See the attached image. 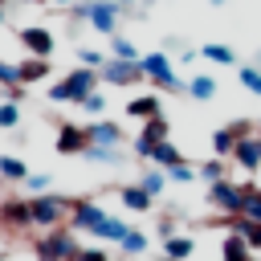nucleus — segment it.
Here are the masks:
<instances>
[{
	"instance_id": "f257e3e1",
	"label": "nucleus",
	"mask_w": 261,
	"mask_h": 261,
	"mask_svg": "<svg viewBox=\"0 0 261 261\" xmlns=\"http://www.w3.org/2000/svg\"><path fill=\"white\" fill-rule=\"evenodd\" d=\"M98 77H102L98 69L82 65V69H73L69 77H61V82H53V86H49V102H86V98L94 94Z\"/></svg>"
},
{
	"instance_id": "f03ea898",
	"label": "nucleus",
	"mask_w": 261,
	"mask_h": 261,
	"mask_svg": "<svg viewBox=\"0 0 261 261\" xmlns=\"http://www.w3.org/2000/svg\"><path fill=\"white\" fill-rule=\"evenodd\" d=\"M69 208H73V200H65V196H29L33 228H57Z\"/></svg>"
},
{
	"instance_id": "7ed1b4c3",
	"label": "nucleus",
	"mask_w": 261,
	"mask_h": 261,
	"mask_svg": "<svg viewBox=\"0 0 261 261\" xmlns=\"http://www.w3.org/2000/svg\"><path fill=\"white\" fill-rule=\"evenodd\" d=\"M139 65H143V77H151L159 90H188V82L171 69L167 53H143V57H139Z\"/></svg>"
},
{
	"instance_id": "20e7f679",
	"label": "nucleus",
	"mask_w": 261,
	"mask_h": 261,
	"mask_svg": "<svg viewBox=\"0 0 261 261\" xmlns=\"http://www.w3.org/2000/svg\"><path fill=\"white\" fill-rule=\"evenodd\" d=\"M37 257L41 261H77V241L69 228H53L49 237L37 241Z\"/></svg>"
},
{
	"instance_id": "39448f33",
	"label": "nucleus",
	"mask_w": 261,
	"mask_h": 261,
	"mask_svg": "<svg viewBox=\"0 0 261 261\" xmlns=\"http://www.w3.org/2000/svg\"><path fill=\"white\" fill-rule=\"evenodd\" d=\"M208 204H212L216 212H224V216H245V196H241V188L228 184V179L208 184Z\"/></svg>"
},
{
	"instance_id": "423d86ee",
	"label": "nucleus",
	"mask_w": 261,
	"mask_h": 261,
	"mask_svg": "<svg viewBox=\"0 0 261 261\" xmlns=\"http://www.w3.org/2000/svg\"><path fill=\"white\" fill-rule=\"evenodd\" d=\"M77 16H82V20H90L98 33L114 37V24H118V4H114V0H86V4L77 8Z\"/></svg>"
},
{
	"instance_id": "0eeeda50",
	"label": "nucleus",
	"mask_w": 261,
	"mask_h": 261,
	"mask_svg": "<svg viewBox=\"0 0 261 261\" xmlns=\"http://www.w3.org/2000/svg\"><path fill=\"white\" fill-rule=\"evenodd\" d=\"M167 135H171V126H167V118L163 114H155V118H147L143 122V130H139V139H135V151L147 159L159 143H167Z\"/></svg>"
},
{
	"instance_id": "6e6552de",
	"label": "nucleus",
	"mask_w": 261,
	"mask_h": 261,
	"mask_svg": "<svg viewBox=\"0 0 261 261\" xmlns=\"http://www.w3.org/2000/svg\"><path fill=\"white\" fill-rule=\"evenodd\" d=\"M98 73H102V82H110V86H135V82L143 77V65H139V61H118V57H110V65H102Z\"/></svg>"
},
{
	"instance_id": "1a4fd4ad",
	"label": "nucleus",
	"mask_w": 261,
	"mask_h": 261,
	"mask_svg": "<svg viewBox=\"0 0 261 261\" xmlns=\"http://www.w3.org/2000/svg\"><path fill=\"white\" fill-rule=\"evenodd\" d=\"M86 147H90L86 126H77V122H61L57 126V151L61 155H86Z\"/></svg>"
},
{
	"instance_id": "9d476101",
	"label": "nucleus",
	"mask_w": 261,
	"mask_h": 261,
	"mask_svg": "<svg viewBox=\"0 0 261 261\" xmlns=\"http://www.w3.org/2000/svg\"><path fill=\"white\" fill-rule=\"evenodd\" d=\"M102 220H106V212H102L94 200H73V208H69V224H73V228H82V232H98Z\"/></svg>"
},
{
	"instance_id": "9b49d317",
	"label": "nucleus",
	"mask_w": 261,
	"mask_h": 261,
	"mask_svg": "<svg viewBox=\"0 0 261 261\" xmlns=\"http://www.w3.org/2000/svg\"><path fill=\"white\" fill-rule=\"evenodd\" d=\"M249 135H253L249 122H228V126H220V130L212 135V151H216V155H232V147H237L241 139H249Z\"/></svg>"
},
{
	"instance_id": "f8f14e48",
	"label": "nucleus",
	"mask_w": 261,
	"mask_h": 261,
	"mask_svg": "<svg viewBox=\"0 0 261 261\" xmlns=\"http://www.w3.org/2000/svg\"><path fill=\"white\" fill-rule=\"evenodd\" d=\"M0 224L4 228H33V212H29V200H4L0 204Z\"/></svg>"
},
{
	"instance_id": "ddd939ff",
	"label": "nucleus",
	"mask_w": 261,
	"mask_h": 261,
	"mask_svg": "<svg viewBox=\"0 0 261 261\" xmlns=\"http://www.w3.org/2000/svg\"><path fill=\"white\" fill-rule=\"evenodd\" d=\"M20 45L29 49V57H53V33L41 29V24L24 29V33H20Z\"/></svg>"
},
{
	"instance_id": "4468645a",
	"label": "nucleus",
	"mask_w": 261,
	"mask_h": 261,
	"mask_svg": "<svg viewBox=\"0 0 261 261\" xmlns=\"http://www.w3.org/2000/svg\"><path fill=\"white\" fill-rule=\"evenodd\" d=\"M232 163L237 167H245V171H257L261 167V143L249 135V139H241L237 147H232Z\"/></svg>"
},
{
	"instance_id": "2eb2a0df",
	"label": "nucleus",
	"mask_w": 261,
	"mask_h": 261,
	"mask_svg": "<svg viewBox=\"0 0 261 261\" xmlns=\"http://www.w3.org/2000/svg\"><path fill=\"white\" fill-rule=\"evenodd\" d=\"M86 135H90L94 147H118V143H122V126H118V122H106V118L94 122V126H86Z\"/></svg>"
},
{
	"instance_id": "dca6fc26",
	"label": "nucleus",
	"mask_w": 261,
	"mask_h": 261,
	"mask_svg": "<svg viewBox=\"0 0 261 261\" xmlns=\"http://www.w3.org/2000/svg\"><path fill=\"white\" fill-rule=\"evenodd\" d=\"M16 73H20V86H29V82H41V77L49 73V57H24V61L16 65Z\"/></svg>"
},
{
	"instance_id": "f3484780",
	"label": "nucleus",
	"mask_w": 261,
	"mask_h": 261,
	"mask_svg": "<svg viewBox=\"0 0 261 261\" xmlns=\"http://www.w3.org/2000/svg\"><path fill=\"white\" fill-rule=\"evenodd\" d=\"M126 114H130V118H139V122H147V118H155V114H159V98H155V94L130 98V102H126Z\"/></svg>"
},
{
	"instance_id": "a211bd4d",
	"label": "nucleus",
	"mask_w": 261,
	"mask_h": 261,
	"mask_svg": "<svg viewBox=\"0 0 261 261\" xmlns=\"http://www.w3.org/2000/svg\"><path fill=\"white\" fill-rule=\"evenodd\" d=\"M237 237H245V245L249 249H261V224L257 220H245V216H232V224H228Z\"/></svg>"
},
{
	"instance_id": "6ab92c4d",
	"label": "nucleus",
	"mask_w": 261,
	"mask_h": 261,
	"mask_svg": "<svg viewBox=\"0 0 261 261\" xmlns=\"http://www.w3.org/2000/svg\"><path fill=\"white\" fill-rule=\"evenodd\" d=\"M33 171H29V163L24 159H16V155H0V179H29Z\"/></svg>"
},
{
	"instance_id": "aec40b11",
	"label": "nucleus",
	"mask_w": 261,
	"mask_h": 261,
	"mask_svg": "<svg viewBox=\"0 0 261 261\" xmlns=\"http://www.w3.org/2000/svg\"><path fill=\"white\" fill-rule=\"evenodd\" d=\"M241 196H245V220L261 224V188L257 184H241Z\"/></svg>"
},
{
	"instance_id": "412c9836",
	"label": "nucleus",
	"mask_w": 261,
	"mask_h": 261,
	"mask_svg": "<svg viewBox=\"0 0 261 261\" xmlns=\"http://www.w3.org/2000/svg\"><path fill=\"white\" fill-rule=\"evenodd\" d=\"M118 196H122V204H126L130 212H147V208H151V200H155V196H147L139 184H135V188H122Z\"/></svg>"
},
{
	"instance_id": "4be33fe9",
	"label": "nucleus",
	"mask_w": 261,
	"mask_h": 261,
	"mask_svg": "<svg viewBox=\"0 0 261 261\" xmlns=\"http://www.w3.org/2000/svg\"><path fill=\"white\" fill-rule=\"evenodd\" d=\"M126 232H130V224H126V220H114V216H106V220L98 224V232H94V237H102V241H114V245H118Z\"/></svg>"
},
{
	"instance_id": "5701e85b",
	"label": "nucleus",
	"mask_w": 261,
	"mask_h": 261,
	"mask_svg": "<svg viewBox=\"0 0 261 261\" xmlns=\"http://www.w3.org/2000/svg\"><path fill=\"white\" fill-rule=\"evenodd\" d=\"M118 249H122V257H139V253H147V232H143V228H130V232L118 241Z\"/></svg>"
},
{
	"instance_id": "b1692460",
	"label": "nucleus",
	"mask_w": 261,
	"mask_h": 261,
	"mask_svg": "<svg viewBox=\"0 0 261 261\" xmlns=\"http://www.w3.org/2000/svg\"><path fill=\"white\" fill-rule=\"evenodd\" d=\"M220 257H224V261H249V245H245V237L228 232V237H224V249H220Z\"/></svg>"
},
{
	"instance_id": "393cba45",
	"label": "nucleus",
	"mask_w": 261,
	"mask_h": 261,
	"mask_svg": "<svg viewBox=\"0 0 261 261\" xmlns=\"http://www.w3.org/2000/svg\"><path fill=\"white\" fill-rule=\"evenodd\" d=\"M188 94H192V98H200V102H208V98H216V77H208V73H200V77H192V82H188Z\"/></svg>"
},
{
	"instance_id": "a878e982",
	"label": "nucleus",
	"mask_w": 261,
	"mask_h": 261,
	"mask_svg": "<svg viewBox=\"0 0 261 261\" xmlns=\"http://www.w3.org/2000/svg\"><path fill=\"white\" fill-rule=\"evenodd\" d=\"M147 159H151V163H159L163 171H167V167H175V163H184V155H179V151H175L171 143H159V147H155V151H151Z\"/></svg>"
},
{
	"instance_id": "bb28decb",
	"label": "nucleus",
	"mask_w": 261,
	"mask_h": 261,
	"mask_svg": "<svg viewBox=\"0 0 261 261\" xmlns=\"http://www.w3.org/2000/svg\"><path fill=\"white\" fill-rule=\"evenodd\" d=\"M163 249H167L163 257L184 261V257H192V249H196V245H192V237H167V241H163Z\"/></svg>"
},
{
	"instance_id": "cd10ccee",
	"label": "nucleus",
	"mask_w": 261,
	"mask_h": 261,
	"mask_svg": "<svg viewBox=\"0 0 261 261\" xmlns=\"http://www.w3.org/2000/svg\"><path fill=\"white\" fill-rule=\"evenodd\" d=\"M163 184H167V171H159V167H147V171H143V179H139V188H143L147 196H159V192H163Z\"/></svg>"
},
{
	"instance_id": "c85d7f7f",
	"label": "nucleus",
	"mask_w": 261,
	"mask_h": 261,
	"mask_svg": "<svg viewBox=\"0 0 261 261\" xmlns=\"http://www.w3.org/2000/svg\"><path fill=\"white\" fill-rule=\"evenodd\" d=\"M110 49H114V57H118V61H139V57H143V53L135 49V41H126V37H118V33L110 37Z\"/></svg>"
},
{
	"instance_id": "c756f323",
	"label": "nucleus",
	"mask_w": 261,
	"mask_h": 261,
	"mask_svg": "<svg viewBox=\"0 0 261 261\" xmlns=\"http://www.w3.org/2000/svg\"><path fill=\"white\" fill-rule=\"evenodd\" d=\"M200 53H204V57H208V61H216V65H232V61H237V57H232V49H228V45H204V49H200Z\"/></svg>"
},
{
	"instance_id": "7c9ffc66",
	"label": "nucleus",
	"mask_w": 261,
	"mask_h": 261,
	"mask_svg": "<svg viewBox=\"0 0 261 261\" xmlns=\"http://www.w3.org/2000/svg\"><path fill=\"white\" fill-rule=\"evenodd\" d=\"M16 122H20V106H16L12 98H8V102H0V130H12Z\"/></svg>"
},
{
	"instance_id": "2f4dec72",
	"label": "nucleus",
	"mask_w": 261,
	"mask_h": 261,
	"mask_svg": "<svg viewBox=\"0 0 261 261\" xmlns=\"http://www.w3.org/2000/svg\"><path fill=\"white\" fill-rule=\"evenodd\" d=\"M237 77H241V86H245V90L261 94V69H253V65H241V69H237Z\"/></svg>"
},
{
	"instance_id": "473e14b6",
	"label": "nucleus",
	"mask_w": 261,
	"mask_h": 261,
	"mask_svg": "<svg viewBox=\"0 0 261 261\" xmlns=\"http://www.w3.org/2000/svg\"><path fill=\"white\" fill-rule=\"evenodd\" d=\"M196 175H200V179H208V184H216V179H224V163L208 159V163H200V167H196Z\"/></svg>"
},
{
	"instance_id": "72a5a7b5",
	"label": "nucleus",
	"mask_w": 261,
	"mask_h": 261,
	"mask_svg": "<svg viewBox=\"0 0 261 261\" xmlns=\"http://www.w3.org/2000/svg\"><path fill=\"white\" fill-rule=\"evenodd\" d=\"M86 159H98V163H110V159H118V147H86Z\"/></svg>"
},
{
	"instance_id": "f704fd0d",
	"label": "nucleus",
	"mask_w": 261,
	"mask_h": 261,
	"mask_svg": "<svg viewBox=\"0 0 261 261\" xmlns=\"http://www.w3.org/2000/svg\"><path fill=\"white\" fill-rule=\"evenodd\" d=\"M167 179H175V184H192V179H196V167L175 163V167H167Z\"/></svg>"
},
{
	"instance_id": "c9c22d12",
	"label": "nucleus",
	"mask_w": 261,
	"mask_h": 261,
	"mask_svg": "<svg viewBox=\"0 0 261 261\" xmlns=\"http://www.w3.org/2000/svg\"><path fill=\"white\" fill-rule=\"evenodd\" d=\"M0 86H8V90H16V86H20V73H16V65L0 61Z\"/></svg>"
},
{
	"instance_id": "e433bc0d",
	"label": "nucleus",
	"mask_w": 261,
	"mask_h": 261,
	"mask_svg": "<svg viewBox=\"0 0 261 261\" xmlns=\"http://www.w3.org/2000/svg\"><path fill=\"white\" fill-rule=\"evenodd\" d=\"M82 110H86V114H102V110H106V98H102V94L94 90V94H90V98L82 102Z\"/></svg>"
},
{
	"instance_id": "4c0bfd02",
	"label": "nucleus",
	"mask_w": 261,
	"mask_h": 261,
	"mask_svg": "<svg viewBox=\"0 0 261 261\" xmlns=\"http://www.w3.org/2000/svg\"><path fill=\"white\" fill-rule=\"evenodd\" d=\"M24 184H29V192H45V188H49V175H41V171H33V175H29Z\"/></svg>"
},
{
	"instance_id": "58836bf2",
	"label": "nucleus",
	"mask_w": 261,
	"mask_h": 261,
	"mask_svg": "<svg viewBox=\"0 0 261 261\" xmlns=\"http://www.w3.org/2000/svg\"><path fill=\"white\" fill-rule=\"evenodd\" d=\"M77 261H110L102 249H77Z\"/></svg>"
},
{
	"instance_id": "ea45409f",
	"label": "nucleus",
	"mask_w": 261,
	"mask_h": 261,
	"mask_svg": "<svg viewBox=\"0 0 261 261\" xmlns=\"http://www.w3.org/2000/svg\"><path fill=\"white\" fill-rule=\"evenodd\" d=\"M82 61H86L90 69H94V65L102 69V53H98V49H82Z\"/></svg>"
},
{
	"instance_id": "a19ab883",
	"label": "nucleus",
	"mask_w": 261,
	"mask_h": 261,
	"mask_svg": "<svg viewBox=\"0 0 261 261\" xmlns=\"http://www.w3.org/2000/svg\"><path fill=\"white\" fill-rule=\"evenodd\" d=\"M114 4H139V0H114Z\"/></svg>"
},
{
	"instance_id": "79ce46f5",
	"label": "nucleus",
	"mask_w": 261,
	"mask_h": 261,
	"mask_svg": "<svg viewBox=\"0 0 261 261\" xmlns=\"http://www.w3.org/2000/svg\"><path fill=\"white\" fill-rule=\"evenodd\" d=\"M0 24H4V0H0Z\"/></svg>"
},
{
	"instance_id": "37998d69",
	"label": "nucleus",
	"mask_w": 261,
	"mask_h": 261,
	"mask_svg": "<svg viewBox=\"0 0 261 261\" xmlns=\"http://www.w3.org/2000/svg\"><path fill=\"white\" fill-rule=\"evenodd\" d=\"M49 4H73V0H49Z\"/></svg>"
},
{
	"instance_id": "c03bdc74",
	"label": "nucleus",
	"mask_w": 261,
	"mask_h": 261,
	"mask_svg": "<svg viewBox=\"0 0 261 261\" xmlns=\"http://www.w3.org/2000/svg\"><path fill=\"white\" fill-rule=\"evenodd\" d=\"M24 4H45V0H24Z\"/></svg>"
},
{
	"instance_id": "a18cd8bd",
	"label": "nucleus",
	"mask_w": 261,
	"mask_h": 261,
	"mask_svg": "<svg viewBox=\"0 0 261 261\" xmlns=\"http://www.w3.org/2000/svg\"><path fill=\"white\" fill-rule=\"evenodd\" d=\"M212 4H224V0H212Z\"/></svg>"
},
{
	"instance_id": "49530a36",
	"label": "nucleus",
	"mask_w": 261,
	"mask_h": 261,
	"mask_svg": "<svg viewBox=\"0 0 261 261\" xmlns=\"http://www.w3.org/2000/svg\"><path fill=\"white\" fill-rule=\"evenodd\" d=\"M163 261H171V257H163Z\"/></svg>"
},
{
	"instance_id": "de8ad7c7",
	"label": "nucleus",
	"mask_w": 261,
	"mask_h": 261,
	"mask_svg": "<svg viewBox=\"0 0 261 261\" xmlns=\"http://www.w3.org/2000/svg\"><path fill=\"white\" fill-rule=\"evenodd\" d=\"M249 261H257V257H249Z\"/></svg>"
},
{
	"instance_id": "09e8293b",
	"label": "nucleus",
	"mask_w": 261,
	"mask_h": 261,
	"mask_svg": "<svg viewBox=\"0 0 261 261\" xmlns=\"http://www.w3.org/2000/svg\"><path fill=\"white\" fill-rule=\"evenodd\" d=\"M122 261H126V257H122Z\"/></svg>"
},
{
	"instance_id": "8fccbe9b",
	"label": "nucleus",
	"mask_w": 261,
	"mask_h": 261,
	"mask_svg": "<svg viewBox=\"0 0 261 261\" xmlns=\"http://www.w3.org/2000/svg\"><path fill=\"white\" fill-rule=\"evenodd\" d=\"M0 261H4V257H0Z\"/></svg>"
}]
</instances>
